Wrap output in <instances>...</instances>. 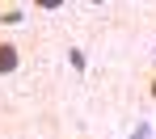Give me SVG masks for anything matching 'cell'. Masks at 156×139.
<instances>
[{
    "label": "cell",
    "instance_id": "cell-1",
    "mask_svg": "<svg viewBox=\"0 0 156 139\" xmlns=\"http://www.w3.org/2000/svg\"><path fill=\"white\" fill-rule=\"evenodd\" d=\"M17 68V47L13 42H0V76H9Z\"/></svg>",
    "mask_w": 156,
    "mask_h": 139
},
{
    "label": "cell",
    "instance_id": "cell-2",
    "mask_svg": "<svg viewBox=\"0 0 156 139\" xmlns=\"http://www.w3.org/2000/svg\"><path fill=\"white\" fill-rule=\"evenodd\" d=\"M152 97H156V76H152Z\"/></svg>",
    "mask_w": 156,
    "mask_h": 139
}]
</instances>
